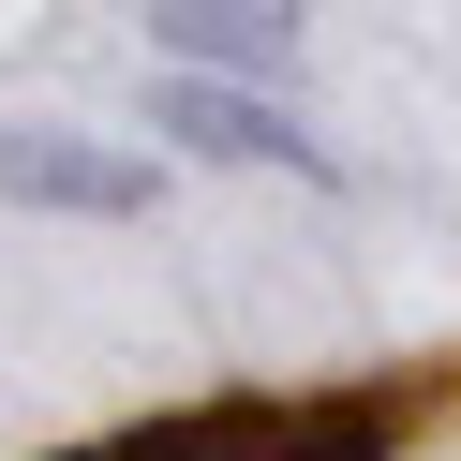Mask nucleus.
I'll return each instance as SVG.
<instances>
[{
    "instance_id": "f257e3e1",
    "label": "nucleus",
    "mask_w": 461,
    "mask_h": 461,
    "mask_svg": "<svg viewBox=\"0 0 461 461\" xmlns=\"http://www.w3.org/2000/svg\"><path fill=\"white\" fill-rule=\"evenodd\" d=\"M372 447H387V417H372V402H342V417H253V402H223V417L120 431L104 461H372Z\"/></svg>"
},
{
    "instance_id": "f03ea898",
    "label": "nucleus",
    "mask_w": 461,
    "mask_h": 461,
    "mask_svg": "<svg viewBox=\"0 0 461 461\" xmlns=\"http://www.w3.org/2000/svg\"><path fill=\"white\" fill-rule=\"evenodd\" d=\"M0 209L134 223V209H149V164H134V149H90V134H0Z\"/></svg>"
},
{
    "instance_id": "7ed1b4c3",
    "label": "nucleus",
    "mask_w": 461,
    "mask_h": 461,
    "mask_svg": "<svg viewBox=\"0 0 461 461\" xmlns=\"http://www.w3.org/2000/svg\"><path fill=\"white\" fill-rule=\"evenodd\" d=\"M179 149H209V164H312V134L283 120L268 90H209V75H164V104H149Z\"/></svg>"
},
{
    "instance_id": "20e7f679",
    "label": "nucleus",
    "mask_w": 461,
    "mask_h": 461,
    "mask_svg": "<svg viewBox=\"0 0 461 461\" xmlns=\"http://www.w3.org/2000/svg\"><path fill=\"white\" fill-rule=\"evenodd\" d=\"M149 45L179 75H209V90H268V75H298V15H149Z\"/></svg>"
}]
</instances>
